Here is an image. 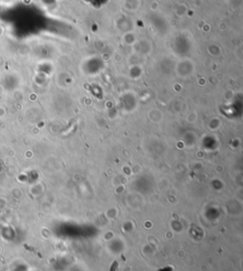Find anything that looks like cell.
<instances>
[{
  "label": "cell",
  "instance_id": "obj_1",
  "mask_svg": "<svg viewBox=\"0 0 243 271\" xmlns=\"http://www.w3.org/2000/svg\"><path fill=\"white\" fill-rule=\"evenodd\" d=\"M117 266H118V264L115 261V262L111 265V267H110V270L109 271H116V270H117Z\"/></svg>",
  "mask_w": 243,
  "mask_h": 271
}]
</instances>
